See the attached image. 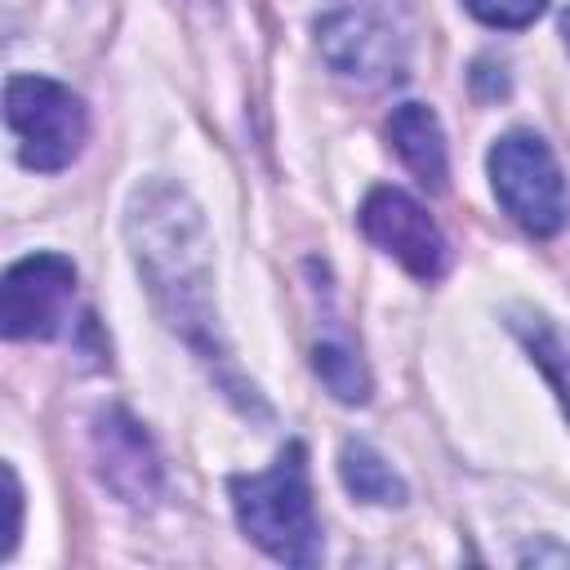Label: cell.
<instances>
[{"mask_svg":"<svg viewBox=\"0 0 570 570\" xmlns=\"http://www.w3.org/2000/svg\"><path fill=\"white\" fill-rule=\"evenodd\" d=\"M232 508L240 530L285 566L321 561V525L312 512L307 454L303 445H285L267 472L232 476Z\"/></svg>","mask_w":570,"mask_h":570,"instance_id":"obj_1","label":"cell"},{"mask_svg":"<svg viewBox=\"0 0 570 570\" xmlns=\"http://www.w3.org/2000/svg\"><path fill=\"white\" fill-rule=\"evenodd\" d=\"M129 232L138 245V263L151 276V289L169 303L174 325L205 316V236L196 223V209L169 191H142L129 214Z\"/></svg>","mask_w":570,"mask_h":570,"instance_id":"obj_2","label":"cell"},{"mask_svg":"<svg viewBox=\"0 0 570 570\" xmlns=\"http://www.w3.org/2000/svg\"><path fill=\"white\" fill-rule=\"evenodd\" d=\"M4 120L18 134V156L27 169L53 174L76 160L85 142V102L49 80V76H9L4 85Z\"/></svg>","mask_w":570,"mask_h":570,"instance_id":"obj_3","label":"cell"},{"mask_svg":"<svg viewBox=\"0 0 570 570\" xmlns=\"http://www.w3.org/2000/svg\"><path fill=\"white\" fill-rule=\"evenodd\" d=\"M490 183L499 205L530 232V236H557L570 218V196L557 169V156L539 134H508L490 151Z\"/></svg>","mask_w":570,"mask_h":570,"instance_id":"obj_4","label":"cell"},{"mask_svg":"<svg viewBox=\"0 0 570 570\" xmlns=\"http://www.w3.org/2000/svg\"><path fill=\"white\" fill-rule=\"evenodd\" d=\"M76 294V267L62 254H31L4 272L0 285V330L4 338H49L58 334Z\"/></svg>","mask_w":570,"mask_h":570,"instance_id":"obj_5","label":"cell"},{"mask_svg":"<svg viewBox=\"0 0 570 570\" xmlns=\"http://www.w3.org/2000/svg\"><path fill=\"white\" fill-rule=\"evenodd\" d=\"M361 227L410 276L436 281L445 272V258H450L445 254V236H441V227L428 218V209L410 191H401V187H374L365 196V205H361Z\"/></svg>","mask_w":570,"mask_h":570,"instance_id":"obj_6","label":"cell"},{"mask_svg":"<svg viewBox=\"0 0 570 570\" xmlns=\"http://www.w3.org/2000/svg\"><path fill=\"white\" fill-rule=\"evenodd\" d=\"M94 463L107 490H116L125 503H151L160 485V463L147 432L125 410H107L94 419Z\"/></svg>","mask_w":570,"mask_h":570,"instance_id":"obj_7","label":"cell"},{"mask_svg":"<svg viewBox=\"0 0 570 570\" xmlns=\"http://www.w3.org/2000/svg\"><path fill=\"white\" fill-rule=\"evenodd\" d=\"M325 58L334 71L356 76V80H396L401 76V53L387 27H379L370 13H338L321 27Z\"/></svg>","mask_w":570,"mask_h":570,"instance_id":"obj_8","label":"cell"},{"mask_svg":"<svg viewBox=\"0 0 570 570\" xmlns=\"http://www.w3.org/2000/svg\"><path fill=\"white\" fill-rule=\"evenodd\" d=\"M387 138H392L396 156L405 160V169L423 187H432V191L445 187V174H450V165H445V134H441V120L432 116V107L401 102L387 116Z\"/></svg>","mask_w":570,"mask_h":570,"instance_id":"obj_9","label":"cell"},{"mask_svg":"<svg viewBox=\"0 0 570 570\" xmlns=\"http://www.w3.org/2000/svg\"><path fill=\"white\" fill-rule=\"evenodd\" d=\"M512 330L521 334V343L530 347V356L539 361V370L552 379V387L561 396V410L570 419V343H566V334L548 316H539V312H517L512 316Z\"/></svg>","mask_w":570,"mask_h":570,"instance_id":"obj_10","label":"cell"},{"mask_svg":"<svg viewBox=\"0 0 570 570\" xmlns=\"http://www.w3.org/2000/svg\"><path fill=\"white\" fill-rule=\"evenodd\" d=\"M338 472H343V485L365 499V503H401L405 499V485L401 476L383 463V454L365 441H347L343 454H338Z\"/></svg>","mask_w":570,"mask_h":570,"instance_id":"obj_11","label":"cell"},{"mask_svg":"<svg viewBox=\"0 0 570 570\" xmlns=\"http://www.w3.org/2000/svg\"><path fill=\"white\" fill-rule=\"evenodd\" d=\"M316 374H321L325 387H330L338 401H347V405H356V401L370 396V374H365V365H361L352 352H343V347H316Z\"/></svg>","mask_w":570,"mask_h":570,"instance_id":"obj_12","label":"cell"},{"mask_svg":"<svg viewBox=\"0 0 570 570\" xmlns=\"http://www.w3.org/2000/svg\"><path fill=\"white\" fill-rule=\"evenodd\" d=\"M472 18H481L485 27H503V31H517V27H530L548 0H463Z\"/></svg>","mask_w":570,"mask_h":570,"instance_id":"obj_13","label":"cell"},{"mask_svg":"<svg viewBox=\"0 0 570 570\" xmlns=\"http://www.w3.org/2000/svg\"><path fill=\"white\" fill-rule=\"evenodd\" d=\"M4 503H9V521H4L0 557H9V552H13V543H18V530H22V490H18V476H13V468H4Z\"/></svg>","mask_w":570,"mask_h":570,"instance_id":"obj_14","label":"cell"},{"mask_svg":"<svg viewBox=\"0 0 570 570\" xmlns=\"http://www.w3.org/2000/svg\"><path fill=\"white\" fill-rule=\"evenodd\" d=\"M561 36H566V49H570V9L561 13Z\"/></svg>","mask_w":570,"mask_h":570,"instance_id":"obj_15","label":"cell"}]
</instances>
